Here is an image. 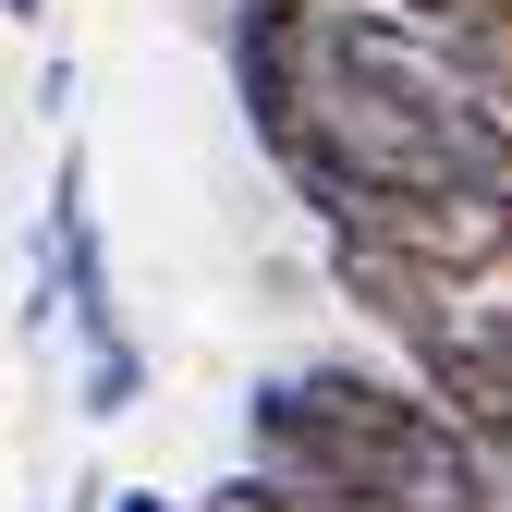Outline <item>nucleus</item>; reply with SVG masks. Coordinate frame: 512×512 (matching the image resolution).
Listing matches in <instances>:
<instances>
[{"mask_svg":"<svg viewBox=\"0 0 512 512\" xmlns=\"http://www.w3.org/2000/svg\"><path fill=\"white\" fill-rule=\"evenodd\" d=\"M244 439H256L269 476L366 500V512H464L500 476L415 378H378V366H293V378H269L244 403Z\"/></svg>","mask_w":512,"mask_h":512,"instance_id":"nucleus-1","label":"nucleus"},{"mask_svg":"<svg viewBox=\"0 0 512 512\" xmlns=\"http://www.w3.org/2000/svg\"><path fill=\"white\" fill-rule=\"evenodd\" d=\"M330 281H342V305H366V330H391V342H415L427 317L452 305V281L415 269V256L378 244V232H330Z\"/></svg>","mask_w":512,"mask_h":512,"instance_id":"nucleus-5","label":"nucleus"},{"mask_svg":"<svg viewBox=\"0 0 512 512\" xmlns=\"http://www.w3.org/2000/svg\"><path fill=\"white\" fill-rule=\"evenodd\" d=\"M13 13H37V0H13Z\"/></svg>","mask_w":512,"mask_h":512,"instance_id":"nucleus-11","label":"nucleus"},{"mask_svg":"<svg viewBox=\"0 0 512 512\" xmlns=\"http://www.w3.org/2000/svg\"><path fill=\"white\" fill-rule=\"evenodd\" d=\"M208 512H366V500H330V488H293V476H232V488H208Z\"/></svg>","mask_w":512,"mask_h":512,"instance_id":"nucleus-7","label":"nucleus"},{"mask_svg":"<svg viewBox=\"0 0 512 512\" xmlns=\"http://www.w3.org/2000/svg\"><path fill=\"white\" fill-rule=\"evenodd\" d=\"M330 232H378V244H403L415 269H439L452 293H476V281L512 269V183H378Z\"/></svg>","mask_w":512,"mask_h":512,"instance_id":"nucleus-2","label":"nucleus"},{"mask_svg":"<svg viewBox=\"0 0 512 512\" xmlns=\"http://www.w3.org/2000/svg\"><path fill=\"white\" fill-rule=\"evenodd\" d=\"M122 512H183V500H159V488H122Z\"/></svg>","mask_w":512,"mask_h":512,"instance_id":"nucleus-10","label":"nucleus"},{"mask_svg":"<svg viewBox=\"0 0 512 512\" xmlns=\"http://www.w3.org/2000/svg\"><path fill=\"white\" fill-rule=\"evenodd\" d=\"M391 13H415V25H464L476 0H391Z\"/></svg>","mask_w":512,"mask_h":512,"instance_id":"nucleus-8","label":"nucleus"},{"mask_svg":"<svg viewBox=\"0 0 512 512\" xmlns=\"http://www.w3.org/2000/svg\"><path fill=\"white\" fill-rule=\"evenodd\" d=\"M49 293L61 317H74V342H86V415H135V342H122V305H110V256H98V220H86V171L61 159L49 183Z\"/></svg>","mask_w":512,"mask_h":512,"instance_id":"nucleus-3","label":"nucleus"},{"mask_svg":"<svg viewBox=\"0 0 512 512\" xmlns=\"http://www.w3.org/2000/svg\"><path fill=\"white\" fill-rule=\"evenodd\" d=\"M403 354H415V391L452 415L488 464H512V317H488V305H464V293H452V305H439Z\"/></svg>","mask_w":512,"mask_h":512,"instance_id":"nucleus-4","label":"nucleus"},{"mask_svg":"<svg viewBox=\"0 0 512 512\" xmlns=\"http://www.w3.org/2000/svg\"><path fill=\"white\" fill-rule=\"evenodd\" d=\"M464 512H512V464H500V476H488V488H476Z\"/></svg>","mask_w":512,"mask_h":512,"instance_id":"nucleus-9","label":"nucleus"},{"mask_svg":"<svg viewBox=\"0 0 512 512\" xmlns=\"http://www.w3.org/2000/svg\"><path fill=\"white\" fill-rule=\"evenodd\" d=\"M452 37V61H464V86H488L500 110H512V0H476L464 25H439Z\"/></svg>","mask_w":512,"mask_h":512,"instance_id":"nucleus-6","label":"nucleus"}]
</instances>
